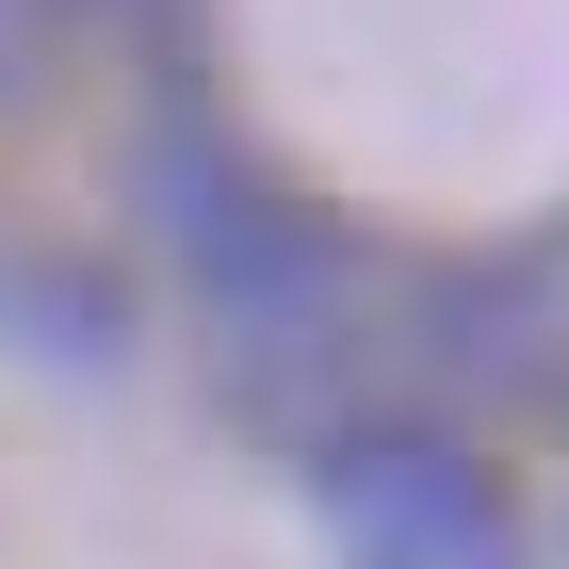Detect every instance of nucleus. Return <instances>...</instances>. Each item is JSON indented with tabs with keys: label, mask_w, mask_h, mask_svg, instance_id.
<instances>
[{
	"label": "nucleus",
	"mask_w": 569,
	"mask_h": 569,
	"mask_svg": "<svg viewBox=\"0 0 569 569\" xmlns=\"http://www.w3.org/2000/svg\"><path fill=\"white\" fill-rule=\"evenodd\" d=\"M147 179H163L179 261L212 277L228 309H293V293H326V228H309L293 196H261V179H244V147H228L212 114H163V131H147Z\"/></svg>",
	"instance_id": "nucleus-2"
},
{
	"label": "nucleus",
	"mask_w": 569,
	"mask_h": 569,
	"mask_svg": "<svg viewBox=\"0 0 569 569\" xmlns=\"http://www.w3.org/2000/svg\"><path fill=\"white\" fill-rule=\"evenodd\" d=\"M0 326H49V342L82 358V375L114 358V293H98V277H66V261H33V277L0 261Z\"/></svg>",
	"instance_id": "nucleus-3"
},
{
	"label": "nucleus",
	"mask_w": 569,
	"mask_h": 569,
	"mask_svg": "<svg viewBox=\"0 0 569 569\" xmlns=\"http://www.w3.org/2000/svg\"><path fill=\"white\" fill-rule=\"evenodd\" d=\"M326 537H342V569H521V505L488 488V456L423 423L326 439Z\"/></svg>",
	"instance_id": "nucleus-1"
}]
</instances>
